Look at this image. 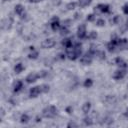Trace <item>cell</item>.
Returning <instances> with one entry per match:
<instances>
[{"instance_id":"6da1fadb","label":"cell","mask_w":128,"mask_h":128,"mask_svg":"<svg viewBox=\"0 0 128 128\" xmlns=\"http://www.w3.org/2000/svg\"><path fill=\"white\" fill-rule=\"evenodd\" d=\"M57 113H58V110L53 105H50V106L46 107L42 112V114L45 118H54L57 115Z\"/></svg>"},{"instance_id":"7a4b0ae2","label":"cell","mask_w":128,"mask_h":128,"mask_svg":"<svg viewBox=\"0 0 128 128\" xmlns=\"http://www.w3.org/2000/svg\"><path fill=\"white\" fill-rule=\"evenodd\" d=\"M77 37L79 39H84V38L87 37V30H86V25L85 24L79 25V27L77 29Z\"/></svg>"},{"instance_id":"3957f363","label":"cell","mask_w":128,"mask_h":128,"mask_svg":"<svg viewBox=\"0 0 128 128\" xmlns=\"http://www.w3.org/2000/svg\"><path fill=\"white\" fill-rule=\"evenodd\" d=\"M56 45V41L52 38H48L46 40H44L42 43H41V47L44 48V49H50V48H53L54 46Z\"/></svg>"},{"instance_id":"277c9868","label":"cell","mask_w":128,"mask_h":128,"mask_svg":"<svg viewBox=\"0 0 128 128\" xmlns=\"http://www.w3.org/2000/svg\"><path fill=\"white\" fill-rule=\"evenodd\" d=\"M40 93H42L41 91V87L40 86H35V87H32L30 89V92H29V96L31 98H36L40 95Z\"/></svg>"},{"instance_id":"5b68a950","label":"cell","mask_w":128,"mask_h":128,"mask_svg":"<svg viewBox=\"0 0 128 128\" xmlns=\"http://www.w3.org/2000/svg\"><path fill=\"white\" fill-rule=\"evenodd\" d=\"M126 75V71L124 69H119L117 71L114 72V75H113V78L115 80H122Z\"/></svg>"},{"instance_id":"8992f818","label":"cell","mask_w":128,"mask_h":128,"mask_svg":"<svg viewBox=\"0 0 128 128\" xmlns=\"http://www.w3.org/2000/svg\"><path fill=\"white\" fill-rule=\"evenodd\" d=\"M39 78V74L37 73H30L27 77H26V82L31 84V83H34L37 81V79Z\"/></svg>"},{"instance_id":"52a82bcc","label":"cell","mask_w":128,"mask_h":128,"mask_svg":"<svg viewBox=\"0 0 128 128\" xmlns=\"http://www.w3.org/2000/svg\"><path fill=\"white\" fill-rule=\"evenodd\" d=\"M96 9L98 11H100L101 13H109L110 12V6L108 4H98Z\"/></svg>"},{"instance_id":"ba28073f","label":"cell","mask_w":128,"mask_h":128,"mask_svg":"<svg viewBox=\"0 0 128 128\" xmlns=\"http://www.w3.org/2000/svg\"><path fill=\"white\" fill-rule=\"evenodd\" d=\"M51 29L53 31H57L59 28H60V22H59V19L58 17H54L52 19V22H51Z\"/></svg>"},{"instance_id":"9c48e42d","label":"cell","mask_w":128,"mask_h":128,"mask_svg":"<svg viewBox=\"0 0 128 128\" xmlns=\"http://www.w3.org/2000/svg\"><path fill=\"white\" fill-rule=\"evenodd\" d=\"M62 45L66 48V50L69 49V48H72L73 45H74V44H73V39H72V38H65V39H63Z\"/></svg>"},{"instance_id":"30bf717a","label":"cell","mask_w":128,"mask_h":128,"mask_svg":"<svg viewBox=\"0 0 128 128\" xmlns=\"http://www.w3.org/2000/svg\"><path fill=\"white\" fill-rule=\"evenodd\" d=\"M14 11H15V13H16L18 16H22V15L24 14V12H25V8H24L23 5H21V4H17V5L15 6Z\"/></svg>"},{"instance_id":"8fae6325","label":"cell","mask_w":128,"mask_h":128,"mask_svg":"<svg viewBox=\"0 0 128 128\" xmlns=\"http://www.w3.org/2000/svg\"><path fill=\"white\" fill-rule=\"evenodd\" d=\"M22 88H23V82H22L21 80L16 81V82L14 83V85H13V91L16 92V93L19 92V91H21Z\"/></svg>"},{"instance_id":"7c38bea8","label":"cell","mask_w":128,"mask_h":128,"mask_svg":"<svg viewBox=\"0 0 128 128\" xmlns=\"http://www.w3.org/2000/svg\"><path fill=\"white\" fill-rule=\"evenodd\" d=\"M115 64L118 65L120 68H126V67H127V63H126L122 58H120V57H117V58L115 59Z\"/></svg>"},{"instance_id":"4fadbf2b","label":"cell","mask_w":128,"mask_h":128,"mask_svg":"<svg viewBox=\"0 0 128 128\" xmlns=\"http://www.w3.org/2000/svg\"><path fill=\"white\" fill-rule=\"evenodd\" d=\"M24 69H25V67H24V65H23L22 63H17V64L15 65V67H14V71H15V73H17V74H20L21 72H23Z\"/></svg>"},{"instance_id":"5bb4252c","label":"cell","mask_w":128,"mask_h":128,"mask_svg":"<svg viewBox=\"0 0 128 128\" xmlns=\"http://www.w3.org/2000/svg\"><path fill=\"white\" fill-rule=\"evenodd\" d=\"M91 109V103L90 102H85L83 104V107H82V111L84 114H88V112L90 111Z\"/></svg>"},{"instance_id":"9a60e30c","label":"cell","mask_w":128,"mask_h":128,"mask_svg":"<svg viewBox=\"0 0 128 128\" xmlns=\"http://www.w3.org/2000/svg\"><path fill=\"white\" fill-rule=\"evenodd\" d=\"M92 2V0H79L78 1V5L81 7V8H84L88 5H90V3Z\"/></svg>"},{"instance_id":"2e32d148","label":"cell","mask_w":128,"mask_h":128,"mask_svg":"<svg viewBox=\"0 0 128 128\" xmlns=\"http://www.w3.org/2000/svg\"><path fill=\"white\" fill-rule=\"evenodd\" d=\"M38 56H39V52L33 50V51L28 55V58H29V59H32V60H35V59L38 58Z\"/></svg>"},{"instance_id":"e0dca14e","label":"cell","mask_w":128,"mask_h":128,"mask_svg":"<svg viewBox=\"0 0 128 128\" xmlns=\"http://www.w3.org/2000/svg\"><path fill=\"white\" fill-rule=\"evenodd\" d=\"M84 87L85 88H91L92 87V85H93V80L91 79V78H87L85 81H84Z\"/></svg>"},{"instance_id":"ac0fdd59","label":"cell","mask_w":128,"mask_h":128,"mask_svg":"<svg viewBox=\"0 0 128 128\" xmlns=\"http://www.w3.org/2000/svg\"><path fill=\"white\" fill-rule=\"evenodd\" d=\"M29 120H30V117H29L27 114H23V115L21 116V118H20V122H21L22 124H27V123L29 122Z\"/></svg>"},{"instance_id":"d6986e66","label":"cell","mask_w":128,"mask_h":128,"mask_svg":"<svg viewBox=\"0 0 128 128\" xmlns=\"http://www.w3.org/2000/svg\"><path fill=\"white\" fill-rule=\"evenodd\" d=\"M116 47H117V46H115L112 42H109V43H108V45H107V49H108V51H109V52H114Z\"/></svg>"},{"instance_id":"ffe728a7","label":"cell","mask_w":128,"mask_h":128,"mask_svg":"<svg viewBox=\"0 0 128 128\" xmlns=\"http://www.w3.org/2000/svg\"><path fill=\"white\" fill-rule=\"evenodd\" d=\"M76 5H77V3H75V2H70V3L67 4L66 8H67L68 10H74V9L76 8Z\"/></svg>"},{"instance_id":"44dd1931","label":"cell","mask_w":128,"mask_h":128,"mask_svg":"<svg viewBox=\"0 0 128 128\" xmlns=\"http://www.w3.org/2000/svg\"><path fill=\"white\" fill-rule=\"evenodd\" d=\"M89 39H91V40H95L96 38H97V32H95V31H91L89 34H88V36H87Z\"/></svg>"},{"instance_id":"7402d4cb","label":"cell","mask_w":128,"mask_h":128,"mask_svg":"<svg viewBox=\"0 0 128 128\" xmlns=\"http://www.w3.org/2000/svg\"><path fill=\"white\" fill-rule=\"evenodd\" d=\"M41 87V91H42V93H47L48 91H49V85H47V84H43V85H41L40 86Z\"/></svg>"},{"instance_id":"603a6c76","label":"cell","mask_w":128,"mask_h":128,"mask_svg":"<svg viewBox=\"0 0 128 128\" xmlns=\"http://www.w3.org/2000/svg\"><path fill=\"white\" fill-rule=\"evenodd\" d=\"M84 124L85 125H87V126H91L92 124H93V122L91 121V118H89V117H86V118H84Z\"/></svg>"},{"instance_id":"cb8c5ba5","label":"cell","mask_w":128,"mask_h":128,"mask_svg":"<svg viewBox=\"0 0 128 128\" xmlns=\"http://www.w3.org/2000/svg\"><path fill=\"white\" fill-rule=\"evenodd\" d=\"M87 21L88 22H93V21H95V19H96V16L94 15V14H89L88 16H87Z\"/></svg>"},{"instance_id":"d4e9b609","label":"cell","mask_w":128,"mask_h":128,"mask_svg":"<svg viewBox=\"0 0 128 128\" xmlns=\"http://www.w3.org/2000/svg\"><path fill=\"white\" fill-rule=\"evenodd\" d=\"M96 25L99 26V27H102V26L105 25V21H104L103 19H98V20L96 21Z\"/></svg>"},{"instance_id":"484cf974","label":"cell","mask_w":128,"mask_h":128,"mask_svg":"<svg viewBox=\"0 0 128 128\" xmlns=\"http://www.w3.org/2000/svg\"><path fill=\"white\" fill-rule=\"evenodd\" d=\"M119 22H120V16H118V15L114 16V18L112 19V23L113 24H118Z\"/></svg>"},{"instance_id":"4316f807","label":"cell","mask_w":128,"mask_h":128,"mask_svg":"<svg viewBox=\"0 0 128 128\" xmlns=\"http://www.w3.org/2000/svg\"><path fill=\"white\" fill-rule=\"evenodd\" d=\"M69 33V30H68V28L67 27H62V29H61V35H66V34H68Z\"/></svg>"},{"instance_id":"83f0119b","label":"cell","mask_w":128,"mask_h":128,"mask_svg":"<svg viewBox=\"0 0 128 128\" xmlns=\"http://www.w3.org/2000/svg\"><path fill=\"white\" fill-rule=\"evenodd\" d=\"M123 12H124L126 15H128V3L123 6Z\"/></svg>"},{"instance_id":"f1b7e54d","label":"cell","mask_w":128,"mask_h":128,"mask_svg":"<svg viewBox=\"0 0 128 128\" xmlns=\"http://www.w3.org/2000/svg\"><path fill=\"white\" fill-rule=\"evenodd\" d=\"M66 111H67L68 114H71L72 111H73V109H72V107H67V108H66Z\"/></svg>"},{"instance_id":"f546056e","label":"cell","mask_w":128,"mask_h":128,"mask_svg":"<svg viewBox=\"0 0 128 128\" xmlns=\"http://www.w3.org/2000/svg\"><path fill=\"white\" fill-rule=\"evenodd\" d=\"M66 56H67V55H65V54H59V59L64 60V59L66 58Z\"/></svg>"},{"instance_id":"4dcf8cb0","label":"cell","mask_w":128,"mask_h":128,"mask_svg":"<svg viewBox=\"0 0 128 128\" xmlns=\"http://www.w3.org/2000/svg\"><path fill=\"white\" fill-rule=\"evenodd\" d=\"M43 0H29V2L30 3H40V2H42Z\"/></svg>"},{"instance_id":"1f68e13d","label":"cell","mask_w":128,"mask_h":128,"mask_svg":"<svg viewBox=\"0 0 128 128\" xmlns=\"http://www.w3.org/2000/svg\"><path fill=\"white\" fill-rule=\"evenodd\" d=\"M39 121H41V117H36V122H39Z\"/></svg>"},{"instance_id":"d6a6232c","label":"cell","mask_w":128,"mask_h":128,"mask_svg":"<svg viewBox=\"0 0 128 128\" xmlns=\"http://www.w3.org/2000/svg\"><path fill=\"white\" fill-rule=\"evenodd\" d=\"M124 115H125V116H126V117L128 118V108H127V110L125 111V113H124Z\"/></svg>"},{"instance_id":"836d02e7","label":"cell","mask_w":128,"mask_h":128,"mask_svg":"<svg viewBox=\"0 0 128 128\" xmlns=\"http://www.w3.org/2000/svg\"><path fill=\"white\" fill-rule=\"evenodd\" d=\"M78 18H79V14L76 13V14H75V19H78Z\"/></svg>"},{"instance_id":"e575fe53","label":"cell","mask_w":128,"mask_h":128,"mask_svg":"<svg viewBox=\"0 0 128 128\" xmlns=\"http://www.w3.org/2000/svg\"><path fill=\"white\" fill-rule=\"evenodd\" d=\"M3 1H4V2H6V1H10V0H3Z\"/></svg>"}]
</instances>
